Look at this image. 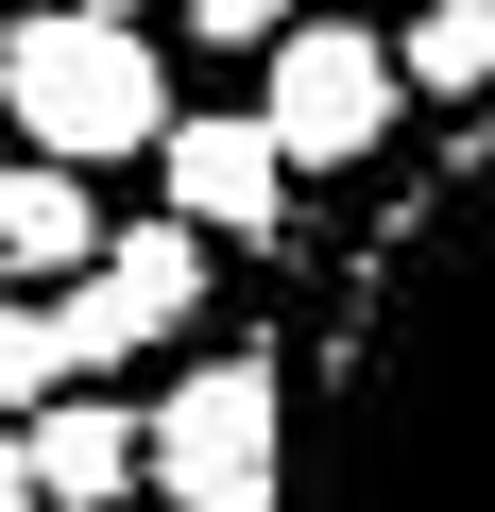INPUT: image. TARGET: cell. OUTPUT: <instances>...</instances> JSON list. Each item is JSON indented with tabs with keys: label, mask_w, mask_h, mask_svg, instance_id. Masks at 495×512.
<instances>
[{
	"label": "cell",
	"mask_w": 495,
	"mask_h": 512,
	"mask_svg": "<svg viewBox=\"0 0 495 512\" xmlns=\"http://www.w3.org/2000/svg\"><path fill=\"white\" fill-rule=\"evenodd\" d=\"M0 512H35V444H18V410H0Z\"/></svg>",
	"instance_id": "obj_11"
},
{
	"label": "cell",
	"mask_w": 495,
	"mask_h": 512,
	"mask_svg": "<svg viewBox=\"0 0 495 512\" xmlns=\"http://www.w3.org/2000/svg\"><path fill=\"white\" fill-rule=\"evenodd\" d=\"M188 35H222V52H274V35H291V0H188Z\"/></svg>",
	"instance_id": "obj_10"
},
{
	"label": "cell",
	"mask_w": 495,
	"mask_h": 512,
	"mask_svg": "<svg viewBox=\"0 0 495 512\" xmlns=\"http://www.w3.org/2000/svg\"><path fill=\"white\" fill-rule=\"evenodd\" d=\"M103 18H137V0H103Z\"/></svg>",
	"instance_id": "obj_12"
},
{
	"label": "cell",
	"mask_w": 495,
	"mask_h": 512,
	"mask_svg": "<svg viewBox=\"0 0 495 512\" xmlns=\"http://www.w3.org/2000/svg\"><path fill=\"white\" fill-rule=\"evenodd\" d=\"M188 291H205V222H120V239H86L69 359H137V342H171V325H188Z\"/></svg>",
	"instance_id": "obj_4"
},
{
	"label": "cell",
	"mask_w": 495,
	"mask_h": 512,
	"mask_svg": "<svg viewBox=\"0 0 495 512\" xmlns=\"http://www.w3.org/2000/svg\"><path fill=\"white\" fill-rule=\"evenodd\" d=\"M154 154H171V222H205V239H257V222L291 205L274 120H188V137H154Z\"/></svg>",
	"instance_id": "obj_5"
},
{
	"label": "cell",
	"mask_w": 495,
	"mask_h": 512,
	"mask_svg": "<svg viewBox=\"0 0 495 512\" xmlns=\"http://www.w3.org/2000/svg\"><path fill=\"white\" fill-rule=\"evenodd\" d=\"M86 239H103V205H86L69 154H18V171H0V274H86Z\"/></svg>",
	"instance_id": "obj_6"
},
{
	"label": "cell",
	"mask_w": 495,
	"mask_h": 512,
	"mask_svg": "<svg viewBox=\"0 0 495 512\" xmlns=\"http://www.w3.org/2000/svg\"><path fill=\"white\" fill-rule=\"evenodd\" d=\"M274 154L291 171H359L376 137H393V52L376 35H274Z\"/></svg>",
	"instance_id": "obj_3"
},
{
	"label": "cell",
	"mask_w": 495,
	"mask_h": 512,
	"mask_svg": "<svg viewBox=\"0 0 495 512\" xmlns=\"http://www.w3.org/2000/svg\"><path fill=\"white\" fill-rule=\"evenodd\" d=\"M0 120H18L35 154H154L171 137V86H154V35L103 18V0H35L18 35H0Z\"/></svg>",
	"instance_id": "obj_1"
},
{
	"label": "cell",
	"mask_w": 495,
	"mask_h": 512,
	"mask_svg": "<svg viewBox=\"0 0 495 512\" xmlns=\"http://www.w3.org/2000/svg\"><path fill=\"white\" fill-rule=\"evenodd\" d=\"M393 86H495V0H427V18H410V52H393Z\"/></svg>",
	"instance_id": "obj_8"
},
{
	"label": "cell",
	"mask_w": 495,
	"mask_h": 512,
	"mask_svg": "<svg viewBox=\"0 0 495 512\" xmlns=\"http://www.w3.org/2000/svg\"><path fill=\"white\" fill-rule=\"evenodd\" d=\"M86 359H69V308L52 291H0V410H35V393H69Z\"/></svg>",
	"instance_id": "obj_9"
},
{
	"label": "cell",
	"mask_w": 495,
	"mask_h": 512,
	"mask_svg": "<svg viewBox=\"0 0 495 512\" xmlns=\"http://www.w3.org/2000/svg\"><path fill=\"white\" fill-rule=\"evenodd\" d=\"M18 444H35V495H69V512H120V495H137V410H69V393H52Z\"/></svg>",
	"instance_id": "obj_7"
},
{
	"label": "cell",
	"mask_w": 495,
	"mask_h": 512,
	"mask_svg": "<svg viewBox=\"0 0 495 512\" xmlns=\"http://www.w3.org/2000/svg\"><path fill=\"white\" fill-rule=\"evenodd\" d=\"M171 512H274V359H188V393L137 427Z\"/></svg>",
	"instance_id": "obj_2"
}]
</instances>
